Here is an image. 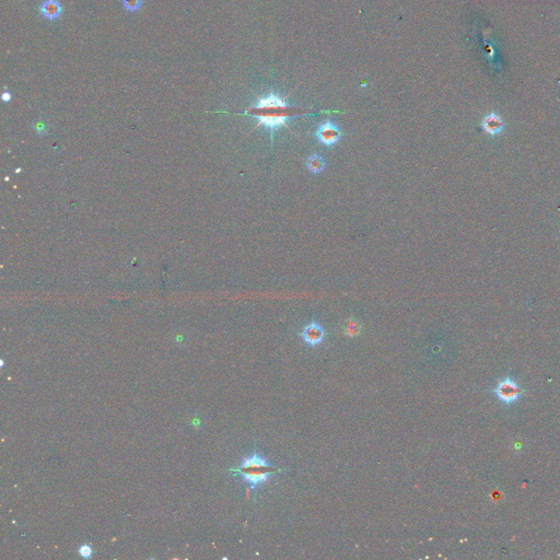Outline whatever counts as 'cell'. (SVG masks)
<instances>
[{
  "label": "cell",
  "mask_w": 560,
  "mask_h": 560,
  "mask_svg": "<svg viewBox=\"0 0 560 560\" xmlns=\"http://www.w3.org/2000/svg\"><path fill=\"white\" fill-rule=\"evenodd\" d=\"M361 333L360 323L355 318H349L343 325V334L348 337H356Z\"/></svg>",
  "instance_id": "obj_8"
},
{
  "label": "cell",
  "mask_w": 560,
  "mask_h": 560,
  "mask_svg": "<svg viewBox=\"0 0 560 560\" xmlns=\"http://www.w3.org/2000/svg\"><path fill=\"white\" fill-rule=\"evenodd\" d=\"M41 12L45 18L49 19V20H54V19L58 18L60 13H62V7L58 1L56 0H46L41 7Z\"/></svg>",
  "instance_id": "obj_6"
},
{
  "label": "cell",
  "mask_w": 560,
  "mask_h": 560,
  "mask_svg": "<svg viewBox=\"0 0 560 560\" xmlns=\"http://www.w3.org/2000/svg\"><path fill=\"white\" fill-rule=\"evenodd\" d=\"M123 4L128 11H136L141 6V0H123Z\"/></svg>",
  "instance_id": "obj_10"
},
{
  "label": "cell",
  "mask_w": 560,
  "mask_h": 560,
  "mask_svg": "<svg viewBox=\"0 0 560 560\" xmlns=\"http://www.w3.org/2000/svg\"><path fill=\"white\" fill-rule=\"evenodd\" d=\"M78 554L84 559H89L92 557L93 549L90 544H82L78 549Z\"/></svg>",
  "instance_id": "obj_9"
},
{
  "label": "cell",
  "mask_w": 560,
  "mask_h": 560,
  "mask_svg": "<svg viewBox=\"0 0 560 560\" xmlns=\"http://www.w3.org/2000/svg\"><path fill=\"white\" fill-rule=\"evenodd\" d=\"M315 136L319 143L326 147H332L340 141L341 137V130L335 123L331 121H326L317 127L315 131Z\"/></svg>",
  "instance_id": "obj_3"
},
{
  "label": "cell",
  "mask_w": 560,
  "mask_h": 560,
  "mask_svg": "<svg viewBox=\"0 0 560 560\" xmlns=\"http://www.w3.org/2000/svg\"><path fill=\"white\" fill-rule=\"evenodd\" d=\"M495 393L501 402L511 404L517 401L521 396V389L513 380L506 378L499 382L495 390Z\"/></svg>",
  "instance_id": "obj_4"
},
{
  "label": "cell",
  "mask_w": 560,
  "mask_h": 560,
  "mask_svg": "<svg viewBox=\"0 0 560 560\" xmlns=\"http://www.w3.org/2000/svg\"><path fill=\"white\" fill-rule=\"evenodd\" d=\"M307 168L312 173L322 172L324 168H325V160H324L323 157L318 156V154H312L307 160Z\"/></svg>",
  "instance_id": "obj_7"
},
{
  "label": "cell",
  "mask_w": 560,
  "mask_h": 560,
  "mask_svg": "<svg viewBox=\"0 0 560 560\" xmlns=\"http://www.w3.org/2000/svg\"><path fill=\"white\" fill-rule=\"evenodd\" d=\"M299 109L291 106L278 94L270 93L261 97L248 113L257 120V126L263 125L269 130L271 143L274 135L280 127H288V121L299 115Z\"/></svg>",
  "instance_id": "obj_1"
},
{
  "label": "cell",
  "mask_w": 560,
  "mask_h": 560,
  "mask_svg": "<svg viewBox=\"0 0 560 560\" xmlns=\"http://www.w3.org/2000/svg\"><path fill=\"white\" fill-rule=\"evenodd\" d=\"M286 469L287 468H279L271 465L255 451L252 455L243 459L240 466L238 468H232L231 472L239 475L248 485L249 488L255 490L258 486L265 484L272 475L286 472Z\"/></svg>",
  "instance_id": "obj_2"
},
{
  "label": "cell",
  "mask_w": 560,
  "mask_h": 560,
  "mask_svg": "<svg viewBox=\"0 0 560 560\" xmlns=\"http://www.w3.org/2000/svg\"><path fill=\"white\" fill-rule=\"evenodd\" d=\"M2 98H3L4 101L10 100V94H9V93H3V94H2Z\"/></svg>",
  "instance_id": "obj_11"
},
{
  "label": "cell",
  "mask_w": 560,
  "mask_h": 560,
  "mask_svg": "<svg viewBox=\"0 0 560 560\" xmlns=\"http://www.w3.org/2000/svg\"><path fill=\"white\" fill-rule=\"evenodd\" d=\"M303 341L311 347L319 346L325 338V331L317 322L309 323L301 333Z\"/></svg>",
  "instance_id": "obj_5"
}]
</instances>
